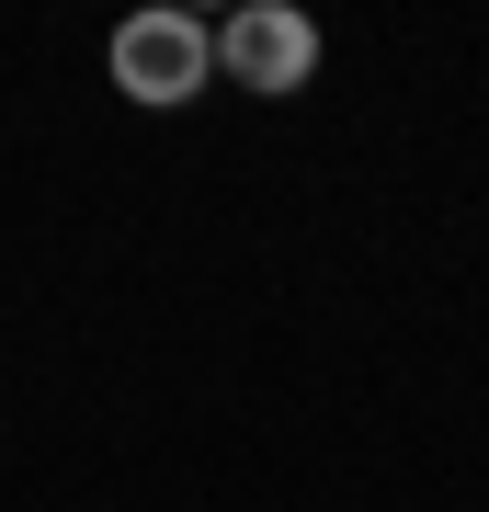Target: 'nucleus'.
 I'll return each mask as SVG.
<instances>
[{"label":"nucleus","mask_w":489,"mask_h":512,"mask_svg":"<svg viewBox=\"0 0 489 512\" xmlns=\"http://www.w3.org/2000/svg\"><path fill=\"white\" fill-rule=\"evenodd\" d=\"M217 69L239 80V92L285 103V92H308V69H319V23L296 12V0H251V12L217 23Z\"/></svg>","instance_id":"2"},{"label":"nucleus","mask_w":489,"mask_h":512,"mask_svg":"<svg viewBox=\"0 0 489 512\" xmlns=\"http://www.w3.org/2000/svg\"><path fill=\"white\" fill-rule=\"evenodd\" d=\"M103 69H114V92L148 103V114H171V103H194L205 80H217V23H194V12H126L114 23V46H103Z\"/></svg>","instance_id":"1"}]
</instances>
